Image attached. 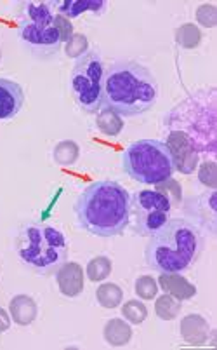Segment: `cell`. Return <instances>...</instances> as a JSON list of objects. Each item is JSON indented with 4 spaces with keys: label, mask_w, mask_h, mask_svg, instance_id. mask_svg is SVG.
I'll list each match as a JSON object with an SVG mask.
<instances>
[{
    "label": "cell",
    "mask_w": 217,
    "mask_h": 350,
    "mask_svg": "<svg viewBox=\"0 0 217 350\" xmlns=\"http://www.w3.org/2000/svg\"><path fill=\"white\" fill-rule=\"evenodd\" d=\"M75 216L76 224L87 234L115 237L129 227L132 196L117 181H94L76 199Z\"/></svg>",
    "instance_id": "1"
},
{
    "label": "cell",
    "mask_w": 217,
    "mask_h": 350,
    "mask_svg": "<svg viewBox=\"0 0 217 350\" xmlns=\"http://www.w3.org/2000/svg\"><path fill=\"white\" fill-rule=\"evenodd\" d=\"M158 82L145 65L137 62H117L104 72L103 101L120 117H137L155 107Z\"/></svg>",
    "instance_id": "2"
},
{
    "label": "cell",
    "mask_w": 217,
    "mask_h": 350,
    "mask_svg": "<svg viewBox=\"0 0 217 350\" xmlns=\"http://www.w3.org/2000/svg\"><path fill=\"white\" fill-rule=\"evenodd\" d=\"M205 246L199 227L186 219H169L146 246V263L160 273H183L194 265Z\"/></svg>",
    "instance_id": "3"
},
{
    "label": "cell",
    "mask_w": 217,
    "mask_h": 350,
    "mask_svg": "<svg viewBox=\"0 0 217 350\" xmlns=\"http://www.w3.org/2000/svg\"><path fill=\"white\" fill-rule=\"evenodd\" d=\"M165 126L186 136L199 154H216V89L197 91L165 119Z\"/></svg>",
    "instance_id": "4"
},
{
    "label": "cell",
    "mask_w": 217,
    "mask_h": 350,
    "mask_svg": "<svg viewBox=\"0 0 217 350\" xmlns=\"http://www.w3.org/2000/svg\"><path fill=\"white\" fill-rule=\"evenodd\" d=\"M16 251L25 265L38 273H49L66 262L68 241L61 230L49 225H28L19 234Z\"/></svg>",
    "instance_id": "5"
},
{
    "label": "cell",
    "mask_w": 217,
    "mask_h": 350,
    "mask_svg": "<svg viewBox=\"0 0 217 350\" xmlns=\"http://www.w3.org/2000/svg\"><path fill=\"white\" fill-rule=\"evenodd\" d=\"M124 171L145 185H160L175 171L169 146L160 139H139L130 143L122 155Z\"/></svg>",
    "instance_id": "6"
},
{
    "label": "cell",
    "mask_w": 217,
    "mask_h": 350,
    "mask_svg": "<svg viewBox=\"0 0 217 350\" xmlns=\"http://www.w3.org/2000/svg\"><path fill=\"white\" fill-rule=\"evenodd\" d=\"M104 63L96 51H87L76 58L70 75V85L75 101L82 110L89 113L100 112L103 101Z\"/></svg>",
    "instance_id": "7"
},
{
    "label": "cell",
    "mask_w": 217,
    "mask_h": 350,
    "mask_svg": "<svg viewBox=\"0 0 217 350\" xmlns=\"http://www.w3.org/2000/svg\"><path fill=\"white\" fill-rule=\"evenodd\" d=\"M49 2H28L25 4V18L19 25V37L35 51L56 53L61 47V37L57 31Z\"/></svg>",
    "instance_id": "8"
},
{
    "label": "cell",
    "mask_w": 217,
    "mask_h": 350,
    "mask_svg": "<svg viewBox=\"0 0 217 350\" xmlns=\"http://www.w3.org/2000/svg\"><path fill=\"white\" fill-rule=\"evenodd\" d=\"M172 200L160 190H141L132 197V213L136 218V232L139 235H153L169 221Z\"/></svg>",
    "instance_id": "9"
},
{
    "label": "cell",
    "mask_w": 217,
    "mask_h": 350,
    "mask_svg": "<svg viewBox=\"0 0 217 350\" xmlns=\"http://www.w3.org/2000/svg\"><path fill=\"white\" fill-rule=\"evenodd\" d=\"M165 145L171 150L172 159H174L175 170H179L181 173L190 174L193 173L197 164H199V152L194 150V146L191 145L190 139L179 131H171Z\"/></svg>",
    "instance_id": "10"
},
{
    "label": "cell",
    "mask_w": 217,
    "mask_h": 350,
    "mask_svg": "<svg viewBox=\"0 0 217 350\" xmlns=\"http://www.w3.org/2000/svg\"><path fill=\"white\" fill-rule=\"evenodd\" d=\"M25 105L23 88L14 81L0 77V120H11Z\"/></svg>",
    "instance_id": "11"
},
{
    "label": "cell",
    "mask_w": 217,
    "mask_h": 350,
    "mask_svg": "<svg viewBox=\"0 0 217 350\" xmlns=\"http://www.w3.org/2000/svg\"><path fill=\"white\" fill-rule=\"evenodd\" d=\"M59 291L66 297H76L84 289V272L78 263H63L56 273Z\"/></svg>",
    "instance_id": "12"
},
{
    "label": "cell",
    "mask_w": 217,
    "mask_h": 350,
    "mask_svg": "<svg viewBox=\"0 0 217 350\" xmlns=\"http://www.w3.org/2000/svg\"><path fill=\"white\" fill-rule=\"evenodd\" d=\"M188 208L197 209V211H193V215L200 219L203 228L214 234V230H216V190L210 189L203 196L188 200Z\"/></svg>",
    "instance_id": "13"
},
{
    "label": "cell",
    "mask_w": 217,
    "mask_h": 350,
    "mask_svg": "<svg viewBox=\"0 0 217 350\" xmlns=\"http://www.w3.org/2000/svg\"><path fill=\"white\" fill-rule=\"evenodd\" d=\"M57 11L61 16L68 18H76L84 12H94V14H103L106 11L108 4L103 0H65V2H54Z\"/></svg>",
    "instance_id": "14"
},
{
    "label": "cell",
    "mask_w": 217,
    "mask_h": 350,
    "mask_svg": "<svg viewBox=\"0 0 217 350\" xmlns=\"http://www.w3.org/2000/svg\"><path fill=\"white\" fill-rule=\"evenodd\" d=\"M181 333L190 345H203L209 335V324L199 314H191L181 323Z\"/></svg>",
    "instance_id": "15"
},
{
    "label": "cell",
    "mask_w": 217,
    "mask_h": 350,
    "mask_svg": "<svg viewBox=\"0 0 217 350\" xmlns=\"http://www.w3.org/2000/svg\"><path fill=\"white\" fill-rule=\"evenodd\" d=\"M158 282L167 295L177 298V300H188V298L194 297V293H197V288L184 278H181L179 273H162Z\"/></svg>",
    "instance_id": "16"
},
{
    "label": "cell",
    "mask_w": 217,
    "mask_h": 350,
    "mask_svg": "<svg viewBox=\"0 0 217 350\" xmlns=\"http://www.w3.org/2000/svg\"><path fill=\"white\" fill-rule=\"evenodd\" d=\"M11 316L21 326L31 324L37 319V304L27 295H18L11 301Z\"/></svg>",
    "instance_id": "17"
},
{
    "label": "cell",
    "mask_w": 217,
    "mask_h": 350,
    "mask_svg": "<svg viewBox=\"0 0 217 350\" xmlns=\"http://www.w3.org/2000/svg\"><path fill=\"white\" fill-rule=\"evenodd\" d=\"M104 338L110 345L113 347H122L130 342L132 338V329L127 323L120 319H111L110 323L104 326Z\"/></svg>",
    "instance_id": "18"
},
{
    "label": "cell",
    "mask_w": 217,
    "mask_h": 350,
    "mask_svg": "<svg viewBox=\"0 0 217 350\" xmlns=\"http://www.w3.org/2000/svg\"><path fill=\"white\" fill-rule=\"evenodd\" d=\"M96 124L101 129V133L108 136H117L124 127L122 117L115 113L113 110H108V108H101L100 116L96 119Z\"/></svg>",
    "instance_id": "19"
},
{
    "label": "cell",
    "mask_w": 217,
    "mask_h": 350,
    "mask_svg": "<svg viewBox=\"0 0 217 350\" xmlns=\"http://www.w3.org/2000/svg\"><path fill=\"white\" fill-rule=\"evenodd\" d=\"M96 298H98L101 307L115 308L120 305V301H122L124 293L117 284L108 282V284H101L100 288H98V291H96Z\"/></svg>",
    "instance_id": "20"
},
{
    "label": "cell",
    "mask_w": 217,
    "mask_h": 350,
    "mask_svg": "<svg viewBox=\"0 0 217 350\" xmlns=\"http://www.w3.org/2000/svg\"><path fill=\"white\" fill-rule=\"evenodd\" d=\"M181 310V301L177 298L171 297V295H164L156 300L155 304V312L156 316L160 317L164 321H171L174 319Z\"/></svg>",
    "instance_id": "21"
},
{
    "label": "cell",
    "mask_w": 217,
    "mask_h": 350,
    "mask_svg": "<svg viewBox=\"0 0 217 350\" xmlns=\"http://www.w3.org/2000/svg\"><path fill=\"white\" fill-rule=\"evenodd\" d=\"M111 273V262L106 256L94 258L87 265V278L94 282L104 281Z\"/></svg>",
    "instance_id": "22"
},
{
    "label": "cell",
    "mask_w": 217,
    "mask_h": 350,
    "mask_svg": "<svg viewBox=\"0 0 217 350\" xmlns=\"http://www.w3.org/2000/svg\"><path fill=\"white\" fill-rule=\"evenodd\" d=\"M78 157V145L73 142H61L54 148V161L61 165H70Z\"/></svg>",
    "instance_id": "23"
},
{
    "label": "cell",
    "mask_w": 217,
    "mask_h": 350,
    "mask_svg": "<svg viewBox=\"0 0 217 350\" xmlns=\"http://www.w3.org/2000/svg\"><path fill=\"white\" fill-rule=\"evenodd\" d=\"M200 39H202V33L194 25H184L175 31V40L186 49H193V47L199 46Z\"/></svg>",
    "instance_id": "24"
},
{
    "label": "cell",
    "mask_w": 217,
    "mask_h": 350,
    "mask_svg": "<svg viewBox=\"0 0 217 350\" xmlns=\"http://www.w3.org/2000/svg\"><path fill=\"white\" fill-rule=\"evenodd\" d=\"M122 316L132 324H141L148 317V308L141 301L130 300L122 307Z\"/></svg>",
    "instance_id": "25"
},
{
    "label": "cell",
    "mask_w": 217,
    "mask_h": 350,
    "mask_svg": "<svg viewBox=\"0 0 217 350\" xmlns=\"http://www.w3.org/2000/svg\"><path fill=\"white\" fill-rule=\"evenodd\" d=\"M87 39L81 33L72 35L68 42H66V54H68L70 58H81V56H84V54L87 53Z\"/></svg>",
    "instance_id": "26"
},
{
    "label": "cell",
    "mask_w": 217,
    "mask_h": 350,
    "mask_svg": "<svg viewBox=\"0 0 217 350\" xmlns=\"http://www.w3.org/2000/svg\"><path fill=\"white\" fill-rule=\"evenodd\" d=\"M156 291H158L156 281L149 275H143L136 281V293L143 300H153L156 297Z\"/></svg>",
    "instance_id": "27"
},
{
    "label": "cell",
    "mask_w": 217,
    "mask_h": 350,
    "mask_svg": "<svg viewBox=\"0 0 217 350\" xmlns=\"http://www.w3.org/2000/svg\"><path fill=\"white\" fill-rule=\"evenodd\" d=\"M217 171H216V162L209 161V162H203V165L200 167V181H202L203 185H207L209 189H216L217 181Z\"/></svg>",
    "instance_id": "28"
},
{
    "label": "cell",
    "mask_w": 217,
    "mask_h": 350,
    "mask_svg": "<svg viewBox=\"0 0 217 350\" xmlns=\"http://www.w3.org/2000/svg\"><path fill=\"white\" fill-rule=\"evenodd\" d=\"M197 20H199V23H202L203 27L207 28L216 27L217 23L216 9H214L212 5H202V8H199V11H197Z\"/></svg>",
    "instance_id": "29"
},
{
    "label": "cell",
    "mask_w": 217,
    "mask_h": 350,
    "mask_svg": "<svg viewBox=\"0 0 217 350\" xmlns=\"http://www.w3.org/2000/svg\"><path fill=\"white\" fill-rule=\"evenodd\" d=\"M54 25H56L57 31H59V37H61V42H68L70 37L73 35V28H72V23H70L68 20H66L65 16L57 14L56 20H54Z\"/></svg>",
    "instance_id": "30"
},
{
    "label": "cell",
    "mask_w": 217,
    "mask_h": 350,
    "mask_svg": "<svg viewBox=\"0 0 217 350\" xmlns=\"http://www.w3.org/2000/svg\"><path fill=\"white\" fill-rule=\"evenodd\" d=\"M11 327V319H9V314L0 307V333H4Z\"/></svg>",
    "instance_id": "31"
}]
</instances>
